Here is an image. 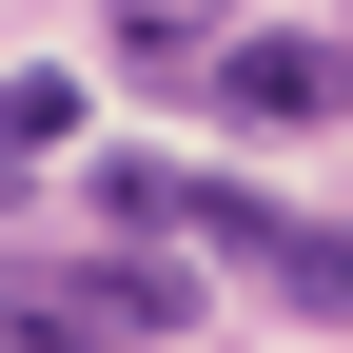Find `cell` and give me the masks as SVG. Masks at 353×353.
<instances>
[{"label":"cell","instance_id":"obj_5","mask_svg":"<svg viewBox=\"0 0 353 353\" xmlns=\"http://www.w3.org/2000/svg\"><path fill=\"white\" fill-rule=\"evenodd\" d=\"M0 353H118V334H99V314H79V294H59V275H20V294H0Z\"/></svg>","mask_w":353,"mask_h":353},{"label":"cell","instance_id":"obj_4","mask_svg":"<svg viewBox=\"0 0 353 353\" xmlns=\"http://www.w3.org/2000/svg\"><path fill=\"white\" fill-rule=\"evenodd\" d=\"M255 275H275L294 314H353V236H294V216H275V255H255Z\"/></svg>","mask_w":353,"mask_h":353},{"label":"cell","instance_id":"obj_6","mask_svg":"<svg viewBox=\"0 0 353 353\" xmlns=\"http://www.w3.org/2000/svg\"><path fill=\"white\" fill-rule=\"evenodd\" d=\"M118 20H138V39H196V20H216V0H118Z\"/></svg>","mask_w":353,"mask_h":353},{"label":"cell","instance_id":"obj_2","mask_svg":"<svg viewBox=\"0 0 353 353\" xmlns=\"http://www.w3.org/2000/svg\"><path fill=\"white\" fill-rule=\"evenodd\" d=\"M79 314H99V334H176V314H196V275H176V255H79Z\"/></svg>","mask_w":353,"mask_h":353},{"label":"cell","instance_id":"obj_1","mask_svg":"<svg viewBox=\"0 0 353 353\" xmlns=\"http://www.w3.org/2000/svg\"><path fill=\"white\" fill-rule=\"evenodd\" d=\"M196 99L236 118V138H314V118L353 99V39H275V20H236V39L196 59Z\"/></svg>","mask_w":353,"mask_h":353},{"label":"cell","instance_id":"obj_3","mask_svg":"<svg viewBox=\"0 0 353 353\" xmlns=\"http://www.w3.org/2000/svg\"><path fill=\"white\" fill-rule=\"evenodd\" d=\"M59 138H79V79H59V59H39V79H0V196H20Z\"/></svg>","mask_w":353,"mask_h":353}]
</instances>
